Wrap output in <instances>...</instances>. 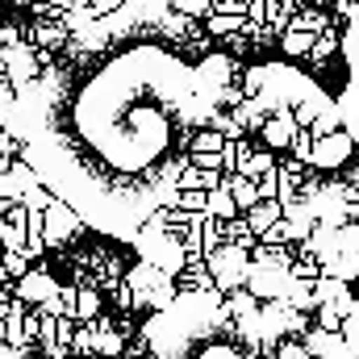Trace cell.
I'll return each instance as SVG.
<instances>
[{"instance_id":"cell-1","label":"cell","mask_w":359,"mask_h":359,"mask_svg":"<svg viewBox=\"0 0 359 359\" xmlns=\"http://www.w3.org/2000/svg\"><path fill=\"white\" fill-rule=\"evenodd\" d=\"M209 109L205 67L134 42L38 80L21 96L17 134L38 180L80 222L130 238L172 196Z\"/></svg>"},{"instance_id":"cell-2","label":"cell","mask_w":359,"mask_h":359,"mask_svg":"<svg viewBox=\"0 0 359 359\" xmlns=\"http://www.w3.org/2000/svg\"><path fill=\"white\" fill-rule=\"evenodd\" d=\"M155 359H264L255 339L209 297H184L151 326Z\"/></svg>"},{"instance_id":"cell-3","label":"cell","mask_w":359,"mask_h":359,"mask_svg":"<svg viewBox=\"0 0 359 359\" xmlns=\"http://www.w3.org/2000/svg\"><path fill=\"white\" fill-rule=\"evenodd\" d=\"M347 63H351V80H347V92H343V121L351 130V138L359 142V17L347 34Z\"/></svg>"}]
</instances>
